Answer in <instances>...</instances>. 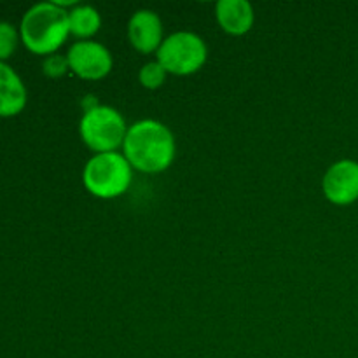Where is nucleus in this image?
Instances as JSON below:
<instances>
[{"mask_svg":"<svg viewBox=\"0 0 358 358\" xmlns=\"http://www.w3.org/2000/svg\"><path fill=\"white\" fill-rule=\"evenodd\" d=\"M175 136L166 124L156 119H142L128 128L122 154L140 173H161L175 159Z\"/></svg>","mask_w":358,"mask_h":358,"instance_id":"1","label":"nucleus"},{"mask_svg":"<svg viewBox=\"0 0 358 358\" xmlns=\"http://www.w3.org/2000/svg\"><path fill=\"white\" fill-rule=\"evenodd\" d=\"M69 35V10L55 0L35 3L21 17V42L34 55H55Z\"/></svg>","mask_w":358,"mask_h":358,"instance_id":"2","label":"nucleus"},{"mask_svg":"<svg viewBox=\"0 0 358 358\" xmlns=\"http://www.w3.org/2000/svg\"><path fill=\"white\" fill-rule=\"evenodd\" d=\"M133 180V168L121 152L94 154L83 170V184L90 194L114 199L124 194Z\"/></svg>","mask_w":358,"mask_h":358,"instance_id":"3","label":"nucleus"},{"mask_svg":"<svg viewBox=\"0 0 358 358\" xmlns=\"http://www.w3.org/2000/svg\"><path fill=\"white\" fill-rule=\"evenodd\" d=\"M129 126L119 110L108 105H93L84 110L79 122L80 140L94 154L117 152Z\"/></svg>","mask_w":358,"mask_h":358,"instance_id":"4","label":"nucleus"},{"mask_svg":"<svg viewBox=\"0 0 358 358\" xmlns=\"http://www.w3.org/2000/svg\"><path fill=\"white\" fill-rule=\"evenodd\" d=\"M156 56L168 73L191 76L206 63L208 48L194 31L182 30L168 35L157 49Z\"/></svg>","mask_w":358,"mask_h":358,"instance_id":"5","label":"nucleus"},{"mask_svg":"<svg viewBox=\"0 0 358 358\" xmlns=\"http://www.w3.org/2000/svg\"><path fill=\"white\" fill-rule=\"evenodd\" d=\"M70 72L84 80H100L114 66L112 52L96 41H77L66 52Z\"/></svg>","mask_w":358,"mask_h":358,"instance_id":"6","label":"nucleus"},{"mask_svg":"<svg viewBox=\"0 0 358 358\" xmlns=\"http://www.w3.org/2000/svg\"><path fill=\"white\" fill-rule=\"evenodd\" d=\"M325 198L339 206L352 205L358 199V163L341 159L332 164L322 180Z\"/></svg>","mask_w":358,"mask_h":358,"instance_id":"7","label":"nucleus"},{"mask_svg":"<svg viewBox=\"0 0 358 358\" xmlns=\"http://www.w3.org/2000/svg\"><path fill=\"white\" fill-rule=\"evenodd\" d=\"M128 38L129 44L142 55L157 52L164 41L161 17L150 9L136 10L128 23Z\"/></svg>","mask_w":358,"mask_h":358,"instance_id":"8","label":"nucleus"},{"mask_svg":"<svg viewBox=\"0 0 358 358\" xmlns=\"http://www.w3.org/2000/svg\"><path fill=\"white\" fill-rule=\"evenodd\" d=\"M215 17L226 34L240 37L252 30L255 13L247 0H219L215 6Z\"/></svg>","mask_w":358,"mask_h":358,"instance_id":"9","label":"nucleus"},{"mask_svg":"<svg viewBox=\"0 0 358 358\" xmlns=\"http://www.w3.org/2000/svg\"><path fill=\"white\" fill-rule=\"evenodd\" d=\"M27 87L16 70L0 62V117H13L27 105Z\"/></svg>","mask_w":358,"mask_h":358,"instance_id":"10","label":"nucleus"},{"mask_svg":"<svg viewBox=\"0 0 358 358\" xmlns=\"http://www.w3.org/2000/svg\"><path fill=\"white\" fill-rule=\"evenodd\" d=\"M70 35L80 41H91L101 28V16L93 6H79L69 10Z\"/></svg>","mask_w":358,"mask_h":358,"instance_id":"11","label":"nucleus"},{"mask_svg":"<svg viewBox=\"0 0 358 358\" xmlns=\"http://www.w3.org/2000/svg\"><path fill=\"white\" fill-rule=\"evenodd\" d=\"M168 72L163 69L159 62H149L140 69L138 72V80L145 90H159L164 84Z\"/></svg>","mask_w":358,"mask_h":358,"instance_id":"12","label":"nucleus"},{"mask_svg":"<svg viewBox=\"0 0 358 358\" xmlns=\"http://www.w3.org/2000/svg\"><path fill=\"white\" fill-rule=\"evenodd\" d=\"M20 30L7 21H0V62H6L16 51L20 42Z\"/></svg>","mask_w":358,"mask_h":358,"instance_id":"13","label":"nucleus"},{"mask_svg":"<svg viewBox=\"0 0 358 358\" xmlns=\"http://www.w3.org/2000/svg\"><path fill=\"white\" fill-rule=\"evenodd\" d=\"M66 70H70L66 55L62 56L55 52V55L45 56L44 62H42V72L48 77H51V79H58V77L65 76Z\"/></svg>","mask_w":358,"mask_h":358,"instance_id":"14","label":"nucleus"}]
</instances>
